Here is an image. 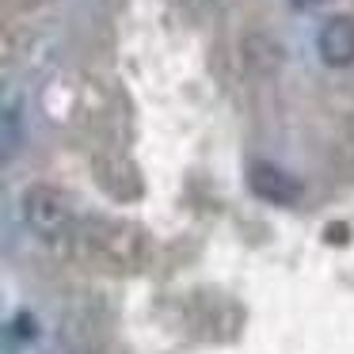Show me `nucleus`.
Masks as SVG:
<instances>
[{"instance_id":"1","label":"nucleus","mask_w":354,"mask_h":354,"mask_svg":"<svg viewBox=\"0 0 354 354\" xmlns=\"http://www.w3.org/2000/svg\"><path fill=\"white\" fill-rule=\"evenodd\" d=\"M248 183H252V191L259 194V198L274 202V206H293V202L301 198V183L290 176V171H282L278 164H252V171H248Z\"/></svg>"},{"instance_id":"2","label":"nucleus","mask_w":354,"mask_h":354,"mask_svg":"<svg viewBox=\"0 0 354 354\" xmlns=\"http://www.w3.org/2000/svg\"><path fill=\"white\" fill-rule=\"evenodd\" d=\"M24 214L42 236H54L62 225H69V206H65V198L57 191H50V187H35V191H27Z\"/></svg>"},{"instance_id":"3","label":"nucleus","mask_w":354,"mask_h":354,"mask_svg":"<svg viewBox=\"0 0 354 354\" xmlns=\"http://www.w3.org/2000/svg\"><path fill=\"white\" fill-rule=\"evenodd\" d=\"M324 65L331 69H346L354 65V16H335L320 27V39H316Z\"/></svg>"},{"instance_id":"4","label":"nucleus","mask_w":354,"mask_h":354,"mask_svg":"<svg viewBox=\"0 0 354 354\" xmlns=\"http://www.w3.org/2000/svg\"><path fill=\"white\" fill-rule=\"evenodd\" d=\"M12 328H16V335H24V339L35 335V320H31V316H16V324H12Z\"/></svg>"},{"instance_id":"5","label":"nucleus","mask_w":354,"mask_h":354,"mask_svg":"<svg viewBox=\"0 0 354 354\" xmlns=\"http://www.w3.org/2000/svg\"><path fill=\"white\" fill-rule=\"evenodd\" d=\"M328 240H331V244H343V240H346V229H343V225H331V229H328Z\"/></svg>"},{"instance_id":"6","label":"nucleus","mask_w":354,"mask_h":354,"mask_svg":"<svg viewBox=\"0 0 354 354\" xmlns=\"http://www.w3.org/2000/svg\"><path fill=\"white\" fill-rule=\"evenodd\" d=\"M297 4H305V0H297Z\"/></svg>"}]
</instances>
